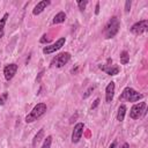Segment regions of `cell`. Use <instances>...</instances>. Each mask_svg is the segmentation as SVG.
<instances>
[{
  "label": "cell",
  "instance_id": "7402d4cb",
  "mask_svg": "<svg viewBox=\"0 0 148 148\" xmlns=\"http://www.w3.org/2000/svg\"><path fill=\"white\" fill-rule=\"evenodd\" d=\"M99 104V98H96L95 99V102H94V104L91 105V110H94V109H96V106Z\"/></svg>",
  "mask_w": 148,
  "mask_h": 148
},
{
  "label": "cell",
  "instance_id": "ffe728a7",
  "mask_svg": "<svg viewBox=\"0 0 148 148\" xmlns=\"http://www.w3.org/2000/svg\"><path fill=\"white\" fill-rule=\"evenodd\" d=\"M7 98H8V94H7V92H3V94L0 96V105H3L5 102L7 101Z\"/></svg>",
  "mask_w": 148,
  "mask_h": 148
},
{
  "label": "cell",
  "instance_id": "9a60e30c",
  "mask_svg": "<svg viewBox=\"0 0 148 148\" xmlns=\"http://www.w3.org/2000/svg\"><path fill=\"white\" fill-rule=\"evenodd\" d=\"M9 17V14L8 13H5L3 16L0 18V39L3 37V34H5V25H6V22H7V18Z\"/></svg>",
  "mask_w": 148,
  "mask_h": 148
},
{
  "label": "cell",
  "instance_id": "d6986e66",
  "mask_svg": "<svg viewBox=\"0 0 148 148\" xmlns=\"http://www.w3.org/2000/svg\"><path fill=\"white\" fill-rule=\"evenodd\" d=\"M76 5H77L79 9H80L81 12H83V10L86 9L87 5H88V1H87V0H79V1H76Z\"/></svg>",
  "mask_w": 148,
  "mask_h": 148
},
{
  "label": "cell",
  "instance_id": "277c9868",
  "mask_svg": "<svg viewBox=\"0 0 148 148\" xmlns=\"http://www.w3.org/2000/svg\"><path fill=\"white\" fill-rule=\"evenodd\" d=\"M147 111V104L146 102H139L134 103L132 108L130 109V118L132 119H139L146 114Z\"/></svg>",
  "mask_w": 148,
  "mask_h": 148
},
{
  "label": "cell",
  "instance_id": "7c38bea8",
  "mask_svg": "<svg viewBox=\"0 0 148 148\" xmlns=\"http://www.w3.org/2000/svg\"><path fill=\"white\" fill-rule=\"evenodd\" d=\"M50 3H51L50 0H42V1L37 2L36 6H35L34 9H32V14H34V15H39V14H42V13L44 12V9H46V7L50 6Z\"/></svg>",
  "mask_w": 148,
  "mask_h": 148
},
{
  "label": "cell",
  "instance_id": "cb8c5ba5",
  "mask_svg": "<svg viewBox=\"0 0 148 148\" xmlns=\"http://www.w3.org/2000/svg\"><path fill=\"white\" fill-rule=\"evenodd\" d=\"M120 148H130V145L127 143V142H124L123 145H121V147Z\"/></svg>",
  "mask_w": 148,
  "mask_h": 148
},
{
  "label": "cell",
  "instance_id": "5bb4252c",
  "mask_svg": "<svg viewBox=\"0 0 148 148\" xmlns=\"http://www.w3.org/2000/svg\"><path fill=\"white\" fill-rule=\"evenodd\" d=\"M66 21V14L64 12H59L53 16L52 23L53 24H59V23H64Z\"/></svg>",
  "mask_w": 148,
  "mask_h": 148
},
{
  "label": "cell",
  "instance_id": "3957f363",
  "mask_svg": "<svg viewBox=\"0 0 148 148\" xmlns=\"http://www.w3.org/2000/svg\"><path fill=\"white\" fill-rule=\"evenodd\" d=\"M142 98H143V95L140 94L139 91H136L132 87H125L119 96V99H124V101L131 102V103H136V102L141 101Z\"/></svg>",
  "mask_w": 148,
  "mask_h": 148
},
{
  "label": "cell",
  "instance_id": "603a6c76",
  "mask_svg": "<svg viewBox=\"0 0 148 148\" xmlns=\"http://www.w3.org/2000/svg\"><path fill=\"white\" fill-rule=\"evenodd\" d=\"M95 14H96V15L99 14V2H96V6H95Z\"/></svg>",
  "mask_w": 148,
  "mask_h": 148
},
{
  "label": "cell",
  "instance_id": "9c48e42d",
  "mask_svg": "<svg viewBox=\"0 0 148 148\" xmlns=\"http://www.w3.org/2000/svg\"><path fill=\"white\" fill-rule=\"evenodd\" d=\"M83 130H84V124L83 123H76L74 125V128L72 131V136H71V141L73 143H77L81 138H82V134H83Z\"/></svg>",
  "mask_w": 148,
  "mask_h": 148
},
{
  "label": "cell",
  "instance_id": "4fadbf2b",
  "mask_svg": "<svg viewBox=\"0 0 148 148\" xmlns=\"http://www.w3.org/2000/svg\"><path fill=\"white\" fill-rule=\"evenodd\" d=\"M126 105L125 104H120L119 108H118V111H117V120L118 121H123L125 119V116H126Z\"/></svg>",
  "mask_w": 148,
  "mask_h": 148
},
{
  "label": "cell",
  "instance_id": "2e32d148",
  "mask_svg": "<svg viewBox=\"0 0 148 148\" xmlns=\"http://www.w3.org/2000/svg\"><path fill=\"white\" fill-rule=\"evenodd\" d=\"M119 59H120V64L121 65H127L130 62V54L127 51H121L119 54Z\"/></svg>",
  "mask_w": 148,
  "mask_h": 148
},
{
  "label": "cell",
  "instance_id": "30bf717a",
  "mask_svg": "<svg viewBox=\"0 0 148 148\" xmlns=\"http://www.w3.org/2000/svg\"><path fill=\"white\" fill-rule=\"evenodd\" d=\"M17 69H18V65H17V64H14V62H13V64L6 65V66L3 67V76H5L6 81H10V80L15 76Z\"/></svg>",
  "mask_w": 148,
  "mask_h": 148
},
{
  "label": "cell",
  "instance_id": "4316f807",
  "mask_svg": "<svg viewBox=\"0 0 148 148\" xmlns=\"http://www.w3.org/2000/svg\"><path fill=\"white\" fill-rule=\"evenodd\" d=\"M0 65H1V62H0Z\"/></svg>",
  "mask_w": 148,
  "mask_h": 148
},
{
  "label": "cell",
  "instance_id": "ac0fdd59",
  "mask_svg": "<svg viewBox=\"0 0 148 148\" xmlns=\"http://www.w3.org/2000/svg\"><path fill=\"white\" fill-rule=\"evenodd\" d=\"M51 145H52V135H47L44 139V142L42 145V148H50Z\"/></svg>",
  "mask_w": 148,
  "mask_h": 148
},
{
  "label": "cell",
  "instance_id": "6da1fadb",
  "mask_svg": "<svg viewBox=\"0 0 148 148\" xmlns=\"http://www.w3.org/2000/svg\"><path fill=\"white\" fill-rule=\"evenodd\" d=\"M120 29V21L117 16H111V18H109V21L106 22L105 27H104V30H103V34L105 36L106 39H110V38H113L118 31Z\"/></svg>",
  "mask_w": 148,
  "mask_h": 148
},
{
  "label": "cell",
  "instance_id": "e0dca14e",
  "mask_svg": "<svg viewBox=\"0 0 148 148\" xmlns=\"http://www.w3.org/2000/svg\"><path fill=\"white\" fill-rule=\"evenodd\" d=\"M44 136V128H40L39 131H38V133L34 136V140H32V146L34 147H36V145L42 140V138Z\"/></svg>",
  "mask_w": 148,
  "mask_h": 148
},
{
  "label": "cell",
  "instance_id": "5b68a950",
  "mask_svg": "<svg viewBox=\"0 0 148 148\" xmlns=\"http://www.w3.org/2000/svg\"><path fill=\"white\" fill-rule=\"evenodd\" d=\"M69 60H71V53L69 52H61V53L56 54V57L52 58V60L50 62V66L51 67H56V68H61Z\"/></svg>",
  "mask_w": 148,
  "mask_h": 148
},
{
  "label": "cell",
  "instance_id": "8992f818",
  "mask_svg": "<svg viewBox=\"0 0 148 148\" xmlns=\"http://www.w3.org/2000/svg\"><path fill=\"white\" fill-rule=\"evenodd\" d=\"M148 30V20H141L131 25L130 31L133 35H142Z\"/></svg>",
  "mask_w": 148,
  "mask_h": 148
},
{
  "label": "cell",
  "instance_id": "484cf974",
  "mask_svg": "<svg viewBox=\"0 0 148 148\" xmlns=\"http://www.w3.org/2000/svg\"><path fill=\"white\" fill-rule=\"evenodd\" d=\"M91 89H94V87H90V88H89V90H88V91H90V90H91ZM88 95H89V92H87V94H86V95H84V97H87V96H88Z\"/></svg>",
  "mask_w": 148,
  "mask_h": 148
},
{
  "label": "cell",
  "instance_id": "ba28073f",
  "mask_svg": "<svg viewBox=\"0 0 148 148\" xmlns=\"http://www.w3.org/2000/svg\"><path fill=\"white\" fill-rule=\"evenodd\" d=\"M98 68L101 71H103L105 74L110 75V76L117 75L119 73V71H120V68L117 65H112V60L110 58L106 60V64L105 65H98Z\"/></svg>",
  "mask_w": 148,
  "mask_h": 148
},
{
  "label": "cell",
  "instance_id": "d4e9b609",
  "mask_svg": "<svg viewBox=\"0 0 148 148\" xmlns=\"http://www.w3.org/2000/svg\"><path fill=\"white\" fill-rule=\"evenodd\" d=\"M116 146H117V142H116V141H113V142L109 146V148H116Z\"/></svg>",
  "mask_w": 148,
  "mask_h": 148
},
{
  "label": "cell",
  "instance_id": "8fae6325",
  "mask_svg": "<svg viewBox=\"0 0 148 148\" xmlns=\"http://www.w3.org/2000/svg\"><path fill=\"white\" fill-rule=\"evenodd\" d=\"M114 91H116V84L113 81L109 82L108 86L105 87V102L109 104L113 101L114 97Z\"/></svg>",
  "mask_w": 148,
  "mask_h": 148
},
{
  "label": "cell",
  "instance_id": "44dd1931",
  "mask_svg": "<svg viewBox=\"0 0 148 148\" xmlns=\"http://www.w3.org/2000/svg\"><path fill=\"white\" fill-rule=\"evenodd\" d=\"M131 5H132V1L131 0H127V1H125V13H128L130 10H131Z\"/></svg>",
  "mask_w": 148,
  "mask_h": 148
},
{
  "label": "cell",
  "instance_id": "52a82bcc",
  "mask_svg": "<svg viewBox=\"0 0 148 148\" xmlns=\"http://www.w3.org/2000/svg\"><path fill=\"white\" fill-rule=\"evenodd\" d=\"M65 43H66V38H65V37H61V38H59L58 40H56L53 44H50V45L44 46V47H43V53H44V54H52V53H54L56 51L60 50V49L65 45Z\"/></svg>",
  "mask_w": 148,
  "mask_h": 148
},
{
  "label": "cell",
  "instance_id": "7a4b0ae2",
  "mask_svg": "<svg viewBox=\"0 0 148 148\" xmlns=\"http://www.w3.org/2000/svg\"><path fill=\"white\" fill-rule=\"evenodd\" d=\"M46 111H47V106H46L45 103H37V104L32 108V110L25 116L24 120H25L27 124L34 123V121L38 120L40 117H43V116L46 113Z\"/></svg>",
  "mask_w": 148,
  "mask_h": 148
}]
</instances>
